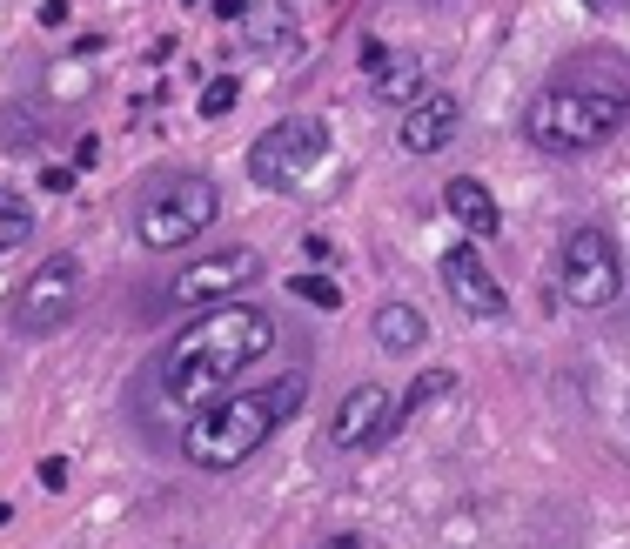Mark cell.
Here are the masks:
<instances>
[{
  "instance_id": "1",
  "label": "cell",
  "mask_w": 630,
  "mask_h": 549,
  "mask_svg": "<svg viewBox=\"0 0 630 549\" xmlns=\"http://www.w3.org/2000/svg\"><path fill=\"white\" fill-rule=\"evenodd\" d=\"M630 121V61L624 54H577V61L550 67V81L530 94L523 134L537 154H584Z\"/></svg>"
},
{
  "instance_id": "2",
  "label": "cell",
  "mask_w": 630,
  "mask_h": 549,
  "mask_svg": "<svg viewBox=\"0 0 630 549\" xmlns=\"http://www.w3.org/2000/svg\"><path fill=\"white\" fill-rule=\"evenodd\" d=\"M269 349H275L269 308H255V302L202 308L168 342V355H161V396L175 402V409H202V402L228 396V382H242Z\"/></svg>"
},
{
  "instance_id": "3",
  "label": "cell",
  "mask_w": 630,
  "mask_h": 549,
  "mask_svg": "<svg viewBox=\"0 0 630 549\" xmlns=\"http://www.w3.org/2000/svg\"><path fill=\"white\" fill-rule=\"evenodd\" d=\"M302 389H309L302 375H275L262 389H228V396L202 402L188 416V429H181V456L195 462V469H242L302 409Z\"/></svg>"
},
{
  "instance_id": "4",
  "label": "cell",
  "mask_w": 630,
  "mask_h": 549,
  "mask_svg": "<svg viewBox=\"0 0 630 549\" xmlns=\"http://www.w3.org/2000/svg\"><path fill=\"white\" fill-rule=\"evenodd\" d=\"M215 215H222V188L208 175H168L161 188L141 195L135 235H141V248H181V242H195Z\"/></svg>"
},
{
  "instance_id": "5",
  "label": "cell",
  "mask_w": 630,
  "mask_h": 549,
  "mask_svg": "<svg viewBox=\"0 0 630 549\" xmlns=\"http://www.w3.org/2000/svg\"><path fill=\"white\" fill-rule=\"evenodd\" d=\"M557 295L570 308H610L624 295V255L610 242V228H570V235H563Z\"/></svg>"
},
{
  "instance_id": "6",
  "label": "cell",
  "mask_w": 630,
  "mask_h": 549,
  "mask_svg": "<svg viewBox=\"0 0 630 549\" xmlns=\"http://www.w3.org/2000/svg\"><path fill=\"white\" fill-rule=\"evenodd\" d=\"M322 154H329V128H322V121H309V114L275 121V128H262V141L248 148V181L289 195V188H302V181L315 175Z\"/></svg>"
},
{
  "instance_id": "7",
  "label": "cell",
  "mask_w": 630,
  "mask_h": 549,
  "mask_svg": "<svg viewBox=\"0 0 630 549\" xmlns=\"http://www.w3.org/2000/svg\"><path fill=\"white\" fill-rule=\"evenodd\" d=\"M81 262L74 255H47L21 288H14V329L21 335H54L74 322V308H81Z\"/></svg>"
},
{
  "instance_id": "8",
  "label": "cell",
  "mask_w": 630,
  "mask_h": 549,
  "mask_svg": "<svg viewBox=\"0 0 630 549\" xmlns=\"http://www.w3.org/2000/svg\"><path fill=\"white\" fill-rule=\"evenodd\" d=\"M255 275H262V255H255V248H215L208 262L181 268L175 282L161 288V308H195V315H202V308H222L228 295L242 282H255Z\"/></svg>"
},
{
  "instance_id": "9",
  "label": "cell",
  "mask_w": 630,
  "mask_h": 549,
  "mask_svg": "<svg viewBox=\"0 0 630 549\" xmlns=\"http://www.w3.org/2000/svg\"><path fill=\"white\" fill-rule=\"evenodd\" d=\"M389 416H396V396H389L383 382H356L336 402L329 436H336V449H369V442H389Z\"/></svg>"
},
{
  "instance_id": "10",
  "label": "cell",
  "mask_w": 630,
  "mask_h": 549,
  "mask_svg": "<svg viewBox=\"0 0 630 549\" xmlns=\"http://www.w3.org/2000/svg\"><path fill=\"white\" fill-rule=\"evenodd\" d=\"M436 275H443V288H450V302L463 308V315H503V282H496L490 268H483V255H476L470 242L463 248H450L443 262H436Z\"/></svg>"
},
{
  "instance_id": "11",
  "label": "cell",
  "mask_w": 630,
  "mask_h": 549,
  "mask_svg": "<svg viewBox=\"0 0 630 549\" xmlns=\"http://www.w3.org/2000/svg\"><path fill=\"white\" fill-rule=\"evenodd\" d=\"M463 134V101L443 88H429L423 101H409L403 108V148L409 154H443Z\"/></svg>"
},
{
  "instance_id": "12",
  "label": "cell",
  "mask_w": 630,
  "mask_h": 549,
  "mask_svg": "<svg viewBox=\"0 0 630 549\" xmlns=\"http://www.w3.org/2000/svg\"><path fill=\"white\" fill-rule=\"evenodd\" d=\"M443 208H450L463 228H476V235H503V208H496V195L483 188V181L456 175L450 188H443Z\"/></svg>"
},
{
  "instance_id": "13",
  "label": "cell",
  "mask_w": 630,
  "mask_h": 549,
  "mask_svg": "<svg viewBox=\"0 0 630 549\" xmlns=\"http://www.w3.org/2000/svg\"><path fill=\"white\" fill-rule=\"evenodd\" d=\"M423 335H429L423 308H409V302H383L376 308V349L383 355H416L423 349Z\"/></svg>"
},
{
  "instance_id": "14",
  "label": "cell",
  "mask_w": 630,
  "mask_h": 549,
  "mask_svg": "<svg viewBox=\"0 0 630 549\" xmlns=\"http://www.w3.org/2000/svg\"><path fill=\"white\" fill-rule=\"evenodd\" d=\"M450 389H456V375H450V369H423V375H416V382L403 389V396H396V416H389V436H396V429H409V422H423L429 409H436V402L450 396Z\"/></svg>"
},
{
  "instance_id": "15",
  "label": "cell",
  "mask_w": 630,
  "mask_h": 549,
  "mask_svg": "<svg viewBox=\"0 0 630 549\" xmlns=\"http://www.w3.org/2000/svg\"><path fill=\"white\" fill-rule=\"evenodd\" d=\"M369 94H376V101H389V108L423 101V94H429V88H423V61H416V54H389V67L369 81Z\"/></svg>"
},
{
  "instance_id": "16",
  "label": "cell",
  "mask_w": 630,
  "mask_h": 549,
  "mask_svg": "<svg viewBox=\"0 0 630 549\" xmlns=\"http://www.w3.org/2000/svg\"><path fill=\"white\" fill-rule=\"evenodd\" d=\"M34 242V208H27L21 188H7L0 181V255H14V248Z\"/></svg>"
},
{
  "instance_id": "17",
  "label": "cell",
  "mask_w": 630,
  "mask_h": 549,
  "mask_svg": "<svg viewBox=\"0 0 630 549\" xmlns=\"http://www.w3.org/2000/svg\"><path fill=\"white\" fill-rule=\"evenodd\" d=\"M295 295H302V302H315V308H342V288L329 282V275H295Z\"/></svg>"
},
{
  "instance_id": "18",
  "label": "cell",
  "mask_w": 630,
  "mask_h": 549,
  "mask_svg": "<svg viewBox=\"0 0 630 549\" xmlns=\"http://www.w3.org/2000/svg\"><path fill=\"white\" fill-rule=\"evenodd\" d=\"M235 94H242V88H235L228 74H215V81H208V88H202V121H215V114H228V108H235Z\"/></svg>"
},
{
  "instance_id": "19",
  "label": "cell",
  "mask_w": 630,
  "mask_h": 549,
  "mask_svg": "<svg viewBox=\"0 0 630 549\" xmlns=\"http://www.w3.org/2000/svg\"><path fill=\"white\" fill-rule=\"evenodd\" d=\"M389 67V47L383 41H362V74H369V81H376V74H383Z\"/></svg>"
},
{
  "instance_id": "20",
  "label": "cell",
  "mask_w": 630,
  "mask_h": 549,
  "mask_svg": "<svg viewBox=\"0 0 630 549\" xmlns=\"http://www.w3.org/2000/svg\"><path fill=\"white\" fill-rule=\"evenodd\" d=\"M41 188H47V195H68V188H74V168H47Z\"/></svg>"
},
{
  "instance_id": "21",
  "label": "cell",
  "mask_w": 630,
  "mask_h": 549,
  "mask_svg": "<svg viewBox=\"0 0 630 549\" xmlns=\"http://www.w3.org/2000/svg\"><path fill=\"white\" fill-rule=\"evenodd\" d=\"M41 483H47V489H61V483H68V462L47 456V462H41Z\"/></svg>"
},
{
  "instance_id": "22",
  "label": "cell",
  "mask_w": 630,
  "mask_h": 549,
  "mask_svg": "<svg viewBox=\"0 0 630 549\" xmlns=\"http://www.w3.org/2000/svg\"><path fill=\"white\" fill-rule=\"evenodd\" d=\"M41 27H68V0H41Z\"/></svg>"
},
{
  "instance_id": "23",
  "label": "cell",
  "mask_w": 630,
  "mask_h": 549,
  "mask_svg": "<svg viewBox=\"0 0 630 549\" xmlns=\"http://www.w3.org/2000/svg\"><path fill=\"white\" fill-rule=\"evenodd\" d=\"M94 161H101V141H94V134H88V141L74 148V175H81V168H94Z\"/></svg>"
},
{
  "instance_id": "24",
  "label": "cell",
  "mask_w": 630,
  "mask_h": 549,
  "mask_svg": "<svg viewBox=\"0 0 630 549\" xmlns=\"http://www.w3.org/2000/svg\"><path fill=\"white\" fill-rule=\"evenodd\" d=\"M315 549H369V543H362V536H349V529H342V536H329V543H315Z\"/></svg>"
},
{
  "instance_id": "25",
  "label": "cell",
  "mask_w": 630,
  "mask_h": 549,
  "mask_svg": "<svg viewBox=\"0 0 630 549\" xmlns=\"http://www.w3.org/2000/svg\"><path fill=\"white\" fill-rule=\"evenodd\" d=\"M7 516H14V509H7V503H0V523H7Z\"/></svg>"
},
{
  "instance_id": "26",
  "label": "cell",
  "mask_w": 630,
  "mask_h": 549,
  "mask_svg": "<svg viewBox=\"0 0 630 549\" xmlns=\"http://www.w3.org/2000/svg\"><path fill=\"white\" fill-rule=\"evenodd\" d=\"M584 7H604V0H584Z\"/></svg>"
}]
</instances>
